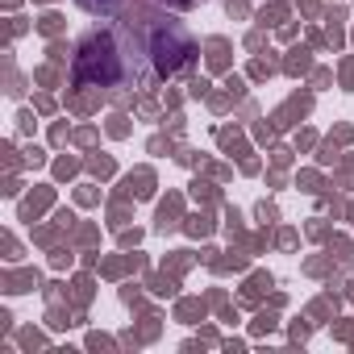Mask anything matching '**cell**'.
Segmentation results:
<instances>
[{
    "mask_svg": "<svg viewBox=\"0 0 354 354\" xmlns=\"http://www.w3.org/2000/svg\"><path fill=\"white\" fill-rule=\"evenodd\" d=\"M146 46H150V63H154V75H175V71H184L192 63V38L167 21V17H154V30L146 34Z\"/></svg>",
    "mask_w": 354,
    "mask_h": 354,
    "instance_id": "cell-2",
    "label": "cell"
},
{
    "mask_svg": "<svg viewBox=\"0 0 354 354\" xmlns=\"http://www.w3.org/2000/svg\"><path fill=\"white\" fill-rule=\"evenodd\" d=\"M146 63H150L146 38H138L133 30H100L75 55V84L104 88V92L142 88L154 80V71H146Z\"/></svg>",
    "mask_w": 354,
    "mask_h": 354,
    "instance_id": "cell-1",
    "label": "cell"
},
{
    "mask_svg": "<svg viewBox=\"0 0 354 354\" xmlns=\"http://www.w3.org/2000/svg\"><path fill=\"white\" fill-rule=\"evenodd\" d=\"M80 5H84L92 17H113V13L125 5V0H80Z\"/></svg>",
    "mask_w": 354,
    "mask_h": 354,
    "instance_id": "cell-3",
    "label": "cell"
}]
</instances>
